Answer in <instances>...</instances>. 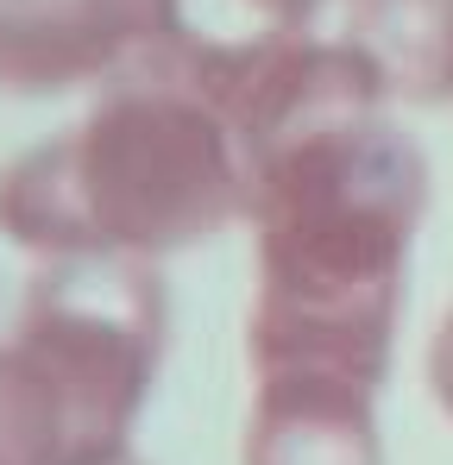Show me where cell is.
<instances>
[{
	"instance_id": "ba28073f",
	"label": "cell",
	"mask_w": 453,
	"mask_h": 465,
	"mask_svg": "<svg viewBox=\"0 0 453 465\" xmlns=\"http://www.w3.org/2000/svg\"><path fill=\"white\" fill-rule=\"evenodd\" d=\"M428 390H435L441 415L453 421V309L441 314V327H435V340H428Z\"/></svg>"
},
{
	"instance_id": "3957f363",
	"label": "cell",
	"mask_w": 453,
	"mask_h": 465,
	"mask_svg": "<svg viewBox=\"0 0 453 465\" xmlns=\"http://www.w3.org/2000/svg\"><path fill=\"white\" fill-rule=\"evenodd\" d=\"M157 365V264H45L0 333V465H126Z\"/></svg>"
},
{
	"instance_id": "6da1fadb",
	"label": "cell",
	"mask_w": 453,
	"mask_h": 465,
	"mask_svg": "<svg viewBox=\"0 0 453 465\" xmlns=\"http://www.w3.org/2000/svg\"><path fill=\"white\" fill-rule=\"evenodd\" d=\"M252 227V371L390 378L428 157L347 38H277L233 88Z\"/></svg>"
},
{
	"instance_id": "8992f818",
	"label": "cell",
	"mask_w": 453,
	"mask_h": 465,
	"mask_svg": "<svg viewBox=\"0 0 453 465\" xmlns=\"http://www.w3.org/2000/svg\"><path fill=\"white\" fill-rule=\"evenodd\" d=\"M340 38L372 64L390 107L453 101V0H347Z\"/></svg>"
},
{
	"instance_id": "7a4b0ae2",
	"label": "cell",
	"mask_w": 453,
	"mask_h": 465,
	"mask_svg": "<svg viewBox=\"0 0 453 465\" xmlns=\"http://www.w3.org/2000/svg\"><path fill=\"white\" fill-rule=\"evenodd\" d=\"M246 221L233 114L170 64H139L64 133L0 163V232L38 264H164Z\"/></svg>"
},
{
	"instance_id": "52a82bcc",
	"label": "cell",
	"mask_w": 453,
	"mask_h": 465,
	"mask_svg": "<svg viewBox=\"0 0 453 465\" xmlns=\"http://www.w3.org/2000/svg\"><path fill=\"white\" fill-rule=\"evenodd\" d=\"M233 19L258 25V32H277V38H297V32H315V19L334 6V0H221Z\"/></svg>"
},
{
	"instance_id": "5b68a950",
	"label": "cell",
	"mask_w": 453,
	"mask_h": 465,
	"mask_svg": "<svg viewBox=\"0 0 453 465\" xmlns=\"http://www.w3.org/2000/svg\"><path fill=\"white\" fill-rule=\"evenodd\" d=\"M378 390L334 371H252L239 465H384Z\"/></svg>"
},
{
	"instance_id": "9c48e42d",
	"label": "cell",
	"mask_w": 453,
	"mask_h": 465,
	"mask_svg": "<svg viewBox=\"0 0 453 465\" xmlns=\"http://www.w3.org/2000/svg\"><path fill=\"white\" fill-rule=\"evenodd\" d=\"M126 465H139V460H126Z\"/></svg>"
},
{
	"instance_id": "277c9868",
	"label": "cell",
	"mask_w": 453,
	"mask_h": 465,
	"mask_svg": "<svg viewBox=\"0 0 453 465\" xmlns=\"http://www.w3.org/2000/svg\"><path fill=\"white\" fill-rule=\"evenodd\" d=\"M176 0H0V94L107 88L157 57Z\"/></svg>"
}]
</instances>
